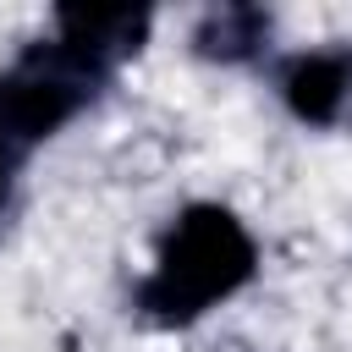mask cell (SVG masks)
<instances>
[{"mask_svg":"<svg viewBox=\"0 0 352 352\" xmlns=\"http://www.w3.org/2000/svg\"><path fill=\"white\" fill-rule=\"evenodd\" d=\"M270 33H275V16L264 6H209L192 28V55L220 60V66H242V60L264 55Z\"/></svg>","mask_w":352,"mask_h":352,"instance_id":"5","label":"cell"},{"mask_svg":"<svg viewBox=\"0 0 352 352\" xmlns=\"http://www.w3.org/2000/svg\"><path fill=\"white\" fill-rule=\"evenodd\" d=\"M116 77V66L60 33L33 38L11 66H0V138L28 154L33 143L55 138L72 116H82L104 82Z\"/></svg>","mask_w":352,"mask_h":352,"instance_id":"2","label":"cell"},{"mask_svg":"<svg viewBox=\"0 0 352 352\" xmlns=\"http://www.w3.org/2000/svg\"><path fill=\"white\" fill-rule=\"evenodd\" d=\"M258 275V242L226 204H187L154 253V270L132 286V314L182 330L198 324L214 302L236 297Z\"/></svg>","mask_w":352,"mask_h":352,"instance_id":"1","label":"cell"},{"mask_svg":"<svg viewBox=\"0 0 352 352\" xmlns=\"http://www.w3.org/2000/svg\"><path fill=\"white\" fill-rule=\"evenodd\" d=\"M280 99L297 121L308 126H336L346 99H352V44L330 50H302L280 60Z\"/></svg>","mask_w":352,"mask_h":352,"instance_id":"3","label":"cell"},{"mask_svg":"<svg viewBox=\"0 0 352 352\" xmlns=\"http://www.w3.org/2000/svg\"><path fill=\"white\" fill-rule=\"evenodd\" d=\"M148 28H154L148 6H55V33L94 50V55H104L110 66L138 55Z\"/></svg>","mask_w":352,"mask_h":352,"instance_id":"4","label":"cell"},{"mask_svg":"<svg viewBox=\"0 0 352 352\" xmlns=\"http://www.w3.org/2000/svg\"><path fill=\"white\" fill-rule=\"evenodd\" d=\"M16 165H22V154L0 138V220H6V209H11V192H16Z\"/></svg>","mask_w":352,"mask_h":352,"instance_id":"6","label":"cell"}]
</instances>
